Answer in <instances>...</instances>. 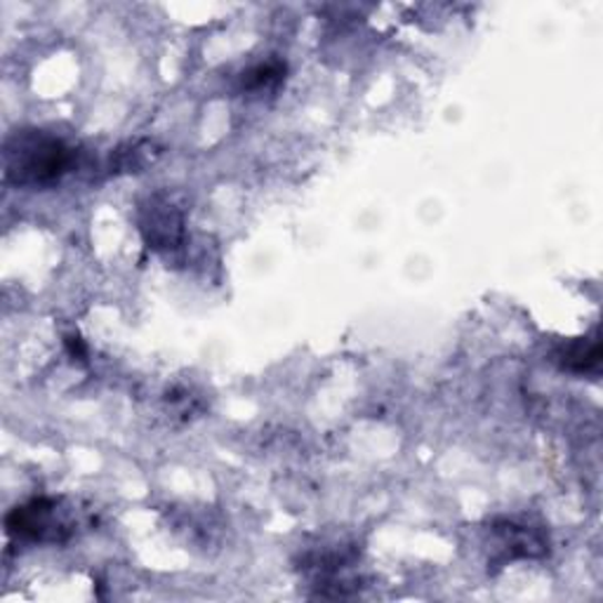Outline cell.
I'll use <instances>...</instances> for the list:
<instances>
[{
	"label": "cell",
	"mask_w": 603,
	"mask_h": 603,
	"mask_svg": "<svg viewBox=\"0 0 603 603\" xmlns=\"http://www.w3.org/2000/svg\"><path fill=\"white\" fill-rule=\"evenodd\" d=\"M495 533L507 546L509 556H542L546 552V540L531 525H519L514 521H502L495 525Z\"/></svg>",
	"instance_id": "obj_4"
},
{
	"label": "cell",
	"mask_w": 603,
	"mask_h": 603,
	"mask_svg": "<svg viewBox=\"0 0 603 603\" xmlns=\"http://www.w3.org/2000/svg\"><path fill=\"white\" fill-rule=\"evenodd\" d=\"M6 528L14 538L38 542H62L73 533L71 523L57 517V502L48 498L14 507L6 519Z\"/></svg>",
	"instance_id": "obj_2"
},
{
	"label": "cell",
	"mask_w": 603,
	"mask_h": 603,
	"mask_svg": "<svg viewBox=\"0 0 603 603\" xmlns=\"http://www.w3.org/2000/svg\"><path fill=\"white\" fill-rule=\"evenodd\" d=\"M73 165V149L41 130H22L6 142V180L17 186H50Z\"/></svg>",
	"instance_id": "obj_1"
},
{
	"label": "cell",
	"mask_w": 603,
	"mask_h": 603,
	"mask_svg": "<svg viewBox=\"0 0 603 603\" xmlns=\"http://www.w3.org/2000/svg\"><path fill=\"white\" fill-rule=\"evenodd\" d=\"M142 234L154 251L177 248L184 238V215L173 203L154 198L142 217Z\"/></svg>",
	"instance_id": "obj_3"
},
{
	"label": "cell",
	"mask_w": 603,
	"mask_h": 603,
	"mask_svg": "<svg viewBox=\"0 0 603 603\" xmlns=\"http://www.w3.org/2000/svg\"><path fill=\"white\" fill-rule=\"evenodd\" d=\"M286 75V64L280 62H267L251 69L248 73H243V88L248 90H262V88H272L283 81Z\"/></svg>",
	"instance_id": "obj_6"
},
{
	"label": "cell",
	"mask_w": 603,
	"mask_h": 603,
	"mask_svg": "<svg viewBox=\"0 0 603 603\" xmlns=\"http://www.w3.org/2000/svg\"><path fill=\"white\" fill-rule=\"evenodd\" d=\"M599 361H601L599 343H584V339H580V343H573L559 351V364L573 372H590L599 366Z\"/></svg>",
	"instance_id": "obj_5"
}]
</instances>
